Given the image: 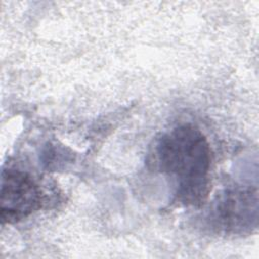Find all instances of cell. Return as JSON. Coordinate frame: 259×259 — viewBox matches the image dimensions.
<instances>
[{"instance_id":"obj_1","label":"cell","mask_w":259,"mask_h":259,"mask_svg":"<svg viewBox=\"0 0 259 259\" xmlns=\"http://www.w3.org/2000/svg\"><path fill=\"white\" fill-rule=\"evenodd\" d=\"M154 155L158 168L175 178L180 201L199 204L205 199L210 149L199 130L189 124L175 127L159 139Z\"/></svg>"},{"instance_id":"obj_2","label":"cell","mask_w":259,"mask_h":259,"mask_svg":"<svg viewBox=\"0 0 259 259\" xmlns=\"http://www.w3.org/2000/svg\"><path fill=\"white\" fill-rule=\"evenodd\" d=\"M0 219L2 224L17 223L41 205V191L26 173L7 169L1 178Z\"/></svg>"},{"instance_id":"obj_3","label":"cell","mask_w":259,"mask_h":259,"mask_svg":"<svg viewBox=\"0 0 259 259\" xmlns=\"http://www.w3.org/2000/svg\"><path fill=\"white\" fill-rule=\"evenodd\" d=\"M257 220V193L252 189L228 190L210 212V223L225 233H242Z\"/></svg>"}]
</instances>
